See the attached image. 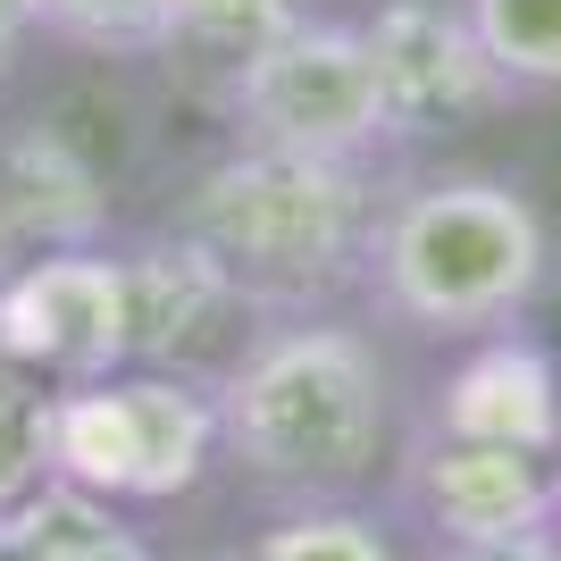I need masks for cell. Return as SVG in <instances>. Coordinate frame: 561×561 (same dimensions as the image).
Segmentation results:
<instances>
[{
  "instance_id": "14",
  "label": "cell",
  "mask_w": 561,
  "mask_h": 561,
  "mask_svg": "<svg viewBox=\"0 0 561 561\" xmlns=\"http://www.w3.org/2000/svg\"><path fill=\"white\" fill-rule=\"evenodd\" d=\"M302 18L294 0H176V25H168V50L185 43L202 50V59H218V68H243L268 34H285V25Z\"/></svg>"
},
{
  "instance_id": "20",
  "label": "cell",
  "mask_w": 561,
  "mask_h": 561,
  "mask_svg": "<svg viewBox=\"0 0 561 561\" xmlns=\"http://www.w3.org/2000/svg\"><path fill=\"white\" fill-rule=\"evenodd\" d=\"M218 561H227V553H218ZM243 561H252V553H243Z\"/></svg>"
},
{
  "instance_id": "18",
  "label": "cell",
  "mask_w": 561,
  "mask_h": 561,
  "mask_svg": "<svg viewBox=\"0 0 561 561\" xmlns=\"http://www.w3.org/2000/svg\"><path fill=\"white\" fill-rule=\"evenodd\" d=\"M0 561H34V553L18 545V528H9V512H0Z\"/></svg>"
},
{
  "instance_id": "15",
  "label": "cell",
  "mask_w": 561,
  "mask_h": 561,
  "mask_svg": "<svg viewBox=\"0 0 561 561\" xmlns=\"http://www.w3.org/2000/svg\"><path fill=\"white\" fill-rule=\"evenodd\" d=\"M50 469V394L0 352V512Z\"/></svg>"
},
{
  "instance_id": "5",
  "label": "cell",
  "mask_w": 561,
  "mask_h": 561,
  "mask_svg": "<svg viewBox=\"0 0 561 561\" xmlns=\"http://www.w3.org/2000/svg\"><path fill=\"white\" fill-rule=\"evenodd\" d=\"M0 352L43 386H84V377L126 369V277L93 243L25 252L0 277Z\"/></svg>"
},
{
  "instance_id": "4",
  "label": "cell",
  "mask_w": 561,
  "mask_h": 561,
  "mask_svg": "<svg viewBox=\"0 0 561 561\" xmlns=\"http://www.w3.org/2000/svg\"><path fill=\"white\" fill-rule=\"evenodd\" d=\"M227 117L252 151L360 168L386 142V110H377L360 25L294 18L285 34H268L243 68H227Z\"/></svg>"
},
{
  "instance_id": "13",
  "label": "cell",
  "mask_w": 561,
  "mask_h": 561,
  "mask_svg": "<svg viewBox=\"0 0 561 561\" xmlns=\"http://www.w3.org/2000/svg\"><path fill=\"white\" fill-rule=\"evenodd\" d=\"M252 561H402L386 545L369 512H352V503H294V512L252 545Z\"/></svg>"
},
{
  "instance_id": "16",
  "label": "cell",
  "mask_w": 561,
  "mask_h": 561,
  "mask_svg": "<svg viewBox=\"0 0 561 561\" xmlns=\"http://www.w3.org/2000/svg\"><path fill=\"white\" fill-rule=\"evenodd\" d=\"M436 561H553V528L545 537H503V545H445Z\"/></svg>"
},
{
  "instance_id": "10",
  "label": "cell",
  "mask_w": 561,
  "mask_h": 561,
  "mask_svg": "<svg viewBox=\"0 0 561 561\" xmlns=\"http://www.w3.org/2000/svg\"><path fill=\"white\" fill-rule=\"evenodd\" d=\"M9 528L34 561H151L142 528H126V512L110 494H84L68 478H34L9 503Z\"/></svg>"
},
{
  "instance_id": "19",
  "label": "cell",
  "mask_w": 561,
  "mask_h": 561,
  "mask_svg": "<svg viewBox=\"0 0 561 561\" xmlns=\"http://www.w3.org/2000/svg\"><path fill=\"white\" fill-rule=\"evenodd\" d=\"M553 486H561V461H553Z\"/></svg>"
},
{
  "instance_id": "1",
  "label": "cell",
  "mask_w": 561,
  "mask_h": 561,
  "mask_svg": "<svg viewBox=\"0 0 561 561\" xmlns=\"http://www.w3.org/2000/svg\"><path fill=\"white\" fill-rule=\"evenodd\" d=\"M218 453L252 486L294 503H344L369 486L394 436V386L360 328L335 319H285L268 335H243L210 386Z\"/></svg>"
},
{
  "instance_id": "6",
  "label": "cell",
  "mask_w": 561,
  "mask_h": 561,
  "mask_svg": "<svg viewBox=\"0 0 561 561\" xmlns=\"http://www.w3.org/2000/svg\"><path fill=\"white\" fill-rule=\"evenodd\" d=\"M369 76H377V110H386V142H420V135H445L461 117L494 110L512 93L494 76L486 43L469 34L461 9L445 0H386L369 25Z\"/></svg>"
},
{
  "instance_id": "17",
  "label": "cell",
  "mask_w": 561,
  "mask_h": 561,
  "mask_svg": "<svg viewBox=\"0 0 561 561\" xmlns=\"http://www.w3.org/2000/svg\"><path fill=\"white\" fill-rule=\"evenodd\" d=\"M25 34H34V0H0V76L18 68Z\"/></svg>"
},
{
  "instance_id": "9",
  "label": "cell",
  "mask_w": 561,
  "mask_h": 561,
  "mask_svg": "<svg viewBox=\"0 0 561 561\" xmlns=\"http://www.w3.org/2000/svg\"><path fill=\"white\" fill-rule=\"evenodd\" d=\"M436 436L512 445V453L561 461V377H553V360L537 344H519V335H486L436 386Z\"/></svg>"
},
{
  "instance_id": "7",
  "label": "cell",
  "mask_w": 561,
  "mask_h": 561,
  "mask_svg": "<svg viewBox=\"0 0 561 561\" xmlns=\"http://www.w3.org/2000/svg\"><path fill=\"white\" fill-rule=\"evenodd\" d=\"M117 277H126V360L135 369L193 377L202 360L227 369L234 352H243V310L252 302L234 294V277L185 227L135 243V252L117 260Z\"/></svg>"
},
{
  "instance_id": "11",
  "label": "cell",
  "mask_w": 561,
  "mask_h": 561,
  "mask_svg": "<svg viewBox=\"0 0 561 561\" xmlns=\"http://www.w3.org/2000/svg\"><path fill=\"white\" fill-rule=\"evenodd\" d=\"M461 18L512 93H553L561 84V0H461Z\"/></svg>"
},
{
  "instance_id": "2",
  "label": "cell",
  "mask_w": 561,
  "mask_h": 561,
  "mask_svg": "<svg viewBox=\"0 0 561 561\" xmlns=\"http://www.w3.org/2000/svg\"><path fill=\"white\" fill-rule=\"evenodd\" d=\"M369 294L386 319L420 335H503L553 277L545 210L503 176H427L377 210L369 227Z\"/></svg>"
},
{
  "instance_id": "8",
  "label": "cell",
  "mask_w": 561,
  "mask_h": 561,
  "mask_svg": "<svg viewBox=\"0 0 561 561\" xmlns=\"http://www.w3.org/2000/svg\"><path fill=\"white\" fill-rule=\"evenodd\" d=\"M411 486H420V512L445 545H503V537H545V528H561V486H553V461H545V453L427 436Z\"/></svg>"
},
{
  "instance_id": "3",
  "label": "cell",
  "mask_w": 561,
  "mask_h": 561,
  "mask_svg": "<svg viewBox=\"0 0 561 561\" xmlns=\"http://www.w3.org/2000/svg\"><path fill=\"white\" fill-rule=\"evenodd\" d=\"M176 227L234 277L252 310H319L335 285L369 268V185L344 160H285V151H234L202 168Z\"/></svg>"
},
{
  "instance_id": "12",
  "label": "cell",
  "mask_w": 561,
  "mask_h": 561,
  "mask_svg": "<svg viewBox=\"0 0 561 561\" xmlns=\"http://www.w3.org/2000/svg\"><path fill=\"white\" fill-rule=\"evenodd\" d=\"M34 25L101 59H142V50H168L176 0H34Z\"/></svg>"
}]
</instances>
